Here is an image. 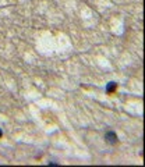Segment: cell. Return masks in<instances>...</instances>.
Instances as JSON below:
<instances>
[{
  "instance_id": "obj_1",
  "label": "cell",
  "mask_w": 145,
  "mask_h": 167,
  "mask_svg": "<svg viewBox=\"0 0 145 167\" xmlns=\"http://www.w3.org/2000/svg\"><path fill=\"white\" fill-rule=\"evenodd\" d=\"M106 139L110 142H114V139H116V135L113 134V132H109V134H106Z\"/></svg>"
},
{
  "instance_id": "obj_3",
  "label": "cell",
  "mask_w": 145,
  "mask_h": 167,
  "mask_svg": "<svg viewBox=\"0 0 145 167\" xmlns=\"http://www.w3.org/2000/svg\"><path fill=\"white\" fill-rule=\"evenodd\" d=\"M0 136H1V131H0Z\"/></svg>"
},
{
  "instance_id": "obj_2",
  "label": "cell",
  "mask_w": 145,
  "mask_h": 167,
  "mask_svg": "<svg viewBox=\"0 0 145 167\" xmlns=\"http://www.w3.org/2000/svg\"><path fill=\"white\" fill-rule=\"evenodd\" d=\"M116 88V84L114 82H110V85H109V88H107V92H112V90Z\"/></svg>"
}]
</instances>
